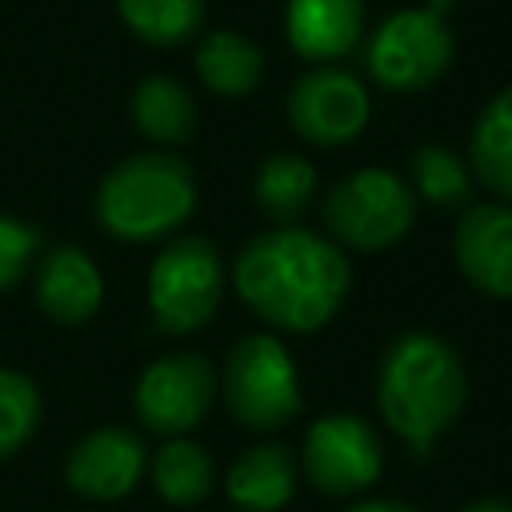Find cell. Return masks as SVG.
Returning a JSON list of instances; mask_svg holds the SVG:
<instances>
[{"instance_id": "cell-12", "label": "cell", "mask_w": 512, "mask_h": 512, "mask_svg": "<svg viewBox=\"0 0 512 512\" xmlns=\"http://www.w3.org/2000/svg\"><path fill=\"white\" fill-rule=\"evenodd\" d=\"M452 256L476 292L512 300V204L464 208L452 232Z\"/></svg>"}, {"instance_id": "cell-17", "label": "cell", "mask_w": 512, "mask_h": 512, "mask_svg": "<svg viewBox=\"0 0 512 512\" xmlns=\"http://www.w3.org/2000/svg\"><path fill=\"white\" fill-rule=\"evenodd\" d=\"M196 76L204 80L208 92L216 96H248L264 80V52L256 40L216 28L196 44Z\"/></svg>"}, {"instance_id": "cell-25", "label": "cell", "mask_w": 512, "mask_h": 512, "mask_svg": "<svg viewBox=\"0 0 512 512\" xmlns=\"http://www.w3.org/2000/svg\"><path fill=\"white\" fill-rule=\"evenodd\" d=\"M344 512H420V508H412L404 500H356Z\"/></svg>"}, {"instance_id": "cell-13", "label": "cell", "mask_w": 512, "mask_h": 512, "mask_svg": "<svg viewBox=\"0 0 512 512\" xmlns=\"http://www.w3.org/2000/svg\"><path fill=\"white\" fill-rule=\"evenodd\" d=\"M36 304L56 324H84L104 304V276L88 252L56 244L36 264Z\"/></svg>"}, {"instance_id": "cell-22", "label": "cell", "mask_w": 512, "mask_h": 512, "mask_svg": "<svg viewBox=\"0 0 512 512\" xmlns=\"http://www.w3.org/2000/svg\"><path fill=\"white\" fill-rule=\"evenodd\" d=\"M116 12L152 48H176L204 24V0H116Z\"/></svg>"}, {"instance_id": "cell-5", "label": "cell", "mask_w": 512, "mask_h": 512, "mask_svg": "<svg viewBox=\"0 0 512 512\" xmlns=\"http://www.w3.org/2000/svg\"><path fill=\"white\" fill-rule=\"evenodd\" d=\"M224 296V264L220 252L204 236L168 240L148 268V308L152 324L164 336L200 332Z\"/></svg>"}, {"instance_id": "cell-9", "label": "cell", "mask_w": 512, "mask_h": 512, "mask_svg": "<svg viewBox=\"0 0 512 512\" xmlns=\"http://www.w3.org/2000/svg\"><path fill=\"white\" fill-rule=\"evenodd\" d=\"M384 448L368 420L328 412L304 436V476L320 496H360L380 480Z\"/></svg>"}, {"instance_id": "cell-21", "label": "cell", "mask_w": 512, "mask_h": 512, "mask_svg": "<svg viewBox=\"0 0 512 512\" xmlns=\"http://www.w3.org/2000/svg\"><path fill=\"white\" fill-rule=\"evenodd\" d=\"M416 200L432 204L436 212H464L472 196V168L444 144H420L408 160Z\"/></svg>"}, {"instance_id": "cell-19", "label": "cell", "mask_w": 512, "mask_h": 512, "mask_svg": "<svg viewBox=\"0 0 512 512\" xmlns=\"http://www.w3.org/2000/svg\"><path fill=\"white\" fill-rule=\"evenodd\" d=\"M132 124L152 144H184L196 128V100L172 76H144L128 100Z\"/></svg>"}, {"instance_id": "cell-18", "label": "cell", "mask_w": 512, "mask_h": 512, "mask_svg": "<svg viewBox=\"0 0 512 512\" xmlns=\"http://www.w3.org/2000/svg\"><path fill=\"white\" fill-rule=\"evenodd\" d=\"M468 168L488 192L512 204V88L496 92L480 108L468 140Z\"/></svg>"}, {"instance_id": "cell-16", "label": "cell", "mask_w": 512, "mask_h": 512, "mask_svg": "<svg viewBox=\"0 0 512 512\" xmlns=\"http://www.w3.org/2000/svg\"><path fill=\"white\" fill-rule=\"evenodd\" d=\"M316 196V168L300 152H272L252 176V200L276 228H296Z\"/></svg>"}, {"instance_id": "cell-2", "label": "cell", "mask_w": 512, "mask_h": 512, "mask_svg": "<svg viewBox=\"0 0 512 512\" xmlns=\"http://www.w3.org/2000/svg\"><path fill=\"white\" fill-rule=\"evenodd\" d=\"M468 400V376L456 348L436 332H404L388 344L376 368V408L416 456L456 424Z\"/></svg>"}, {"instance_id": "cell-10", "label": "cell", "mask_w": 512, "mask_h": 512, "mask_svg": "<svg viewBox=\"0 0 512 512\" xmlns=\"http://www.w3.org/2000/svg\"><path fill=\"white\" fill-rule=\"evenodd\" d=\"M368 116V88L336 64H316L288 92V124L300 140L316 148L352 144L368 128Z\"/></svg>"}, {"instance_id": "cell-14", "label": "cell", "mask_w": 512, "mask_h": 512, "mask_svg": "<svg viewBox=\"0 0 512 512\" xmlns=\"http://www.w3.org/2000/svg\"><path fill=\"white\" fill-rule=\"evenodd\" d=\"M284 36L296 56L332 64L364 36V0H288Z\"/></svg>"}, {"instance_id": "cell-15", "label": "cell", "mask_w": 512, "mask_h": 512, "mask_svg": "<svg viewBox=\"0 0 512 512\" xmlns=\"http://www.w3.org/2000/svg\"><path fill=\"white\" fill-rule=\"evenodd\" d=\"M296 476H300L296 456L284 444L264 440L232 460L224 476V492L240 512H280L296 492Z\"/></svg>"}, {"instance_id": "cell-1", "label": "cell", "mask_w": 512, "mask_h": 512, "mask_svg": "<svg viewBox=\"0 0 512 512\" xmlns=\"http://www.w3.org/2000/svg\"><path fill=\"white\" fill-rule=\"evenodd\" d=\"M232 284L240 300L272 328L316 332L340 312L352 268L344 252L320 232L268 228L240 248Z\"/></svg>"}, {"instance_id": "cell-11", "label": "cell", "mask_w": 512, "mask_h": 512, "mask_svg": "<svg viewBox=\"0 0 512 512\" xmlns=\"http://www.w3.org/2000/svg\"><path fill=\"white\" fill-rule=\"evenodd\" d=\"M144 464H148V456H144L140 432H132L124 424H104L72 444V452L64 460V480L84 500L116 504L140 484Z\"/></svg>"}, {"instance_id": "cell-7", "label": "cell", "mask_w": 512, "mask_h": 512, "mask_svg": "<svg viewBox=\"0 0 512 512\" xmlns=\"http://www.w3.org/2000/svg\"><path fill=\"white\" fill-rule=\"evenodd\" d=\"M452 52V28L436 8H400L372 28L364 68L388 92H424L448 72Z\"/></svg>"}, {"instance_id": "cell-8", "label": "cell", "mask_w": 512, "mask_h": 512, "mask_svg": "<svg viewBox=\"0 0 512 512\" xmlns=\"http://www.w3.org/2000/svg\"><path fill=\"white\" fill-rule=\"evenodd\" d=\"M216 400V368L200 352H168L152 360L136 388H132V408L144 432L160 440H176L192 432Z\"/></svg>"}, {"instance_id": "cell-24", "label": "cell", "mask_w": 512, "mask_h": 512, "mask_svg": "<svg viewBox=\"0 0 512 512\" xmlns=\"http://www.w3.org/2000/svg\"><path fill=\"white\" fill-rule=\"evenodd\" d=\"M40 252V232L16 216L0 212V292H8L36 260Z\"/></svg>"}, {"instance_id": "cell-4", "label": "cell", "mask_w": 512, "mask_h": 512, "mask_svg": "<svg viewBox=\"0 0 512 512\" xmlns=\"http://www.w3.org/2000/svg\"><path fill=\"white\" fill-rule=\"evenodd\" d=\"M320 216L336 248L380 252L400 244L416 224V192L388 168H360L324 196Z\"/></svg>"}, {"instance_id": "cell-26", "label": "cell", "mask_w": 512, "mask_h": 512, "mask_svg": "<svg viewBox=\"0 0 512 512\" xmlns=\"http://www.w3.org/2000/svg\"><path fill=\"white\" fill-rule=\"evenodd\" d=\"M460 512H512V504H508V500H496V496H484V500L464 504Z\"/></svg>"}, {"instance_id": "cell-20", "label": "cell", "mask_w": 512, "mask_h": 512, "mask_svg": "<svg viewBox=\"0 0 512 512\" xmlns=\"http://www.w3.org/2000/svg\"><path fill=\"white\" fill-rule=\"evenodd\" d=\"M212 456L188 436L164 440V448L152 456V484L164 504L176 508H196L212 492Z\"/></svg>"}, {"instance_id": "cell-23", "label": "cell", "mask_w": 512, "mask_h": 512, "mask_svg": "<svg viewBox=\"0 0 512 512\" xmlns=\"http://www.w3.org/2000/svg\"><path fill=\"white\" fill-rule=\"evenodd\" d=\"M36 424H40V388L20 372L0 368V460L20 452L32 440Z\"/></svg>"}, {"instance_id": "cell-3", "label": "cell", "mask_w": 512, "mask_h": 512, "mask_svg": "<svg viewBox=\"0 0 512 512\" xmlns=\"http://www.w3.org/2000/svg\"><path fill=\"white\" fill-rule=\"evenodd\" d=\"M92 208L96 224L120 244L168 240L196 208V176L168 148L136 152L104 172Z\"/></svg>"}, {"instance_id": "cell-6", "label": "cell", "mask_w": 512, "mask_h": 512, "mask_svg": "<svg viewBox=\"0 0 512 512\" xmlns=\"http://www.w3.org/2000/svg\"><path fill=\"white\" fill-rule=\"evenodd\" d=\"M220 388L232 420L252 432H276L300 412V376L292 352L268 332L244 336L228 352Z\"/></svg>"}]
</instances>
